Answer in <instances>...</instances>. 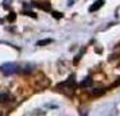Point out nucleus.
Returning <instances> with one entry per match:
<instances>
[{"instance_id": "obj_1", "label": "nucleus", "mask_w": 120, "mask_h": 116, "mask_svg": "<svg viewBox=\"0 0 120 116\" xmlns=\"http://www.w3.org/2000/svg\"><path fill=\"white\" fill-rule=\"evenodd\" d=\"M76 88H77V84H76V80H74V74H71L70 77L68 78V81H65V82H62V84L58 85V89H64V90H61V92L65 93L66 96H69V97L73 96Z\"/></svg>"}, {"instance_id": "obj_2", "label": "nucleus", "mask_w": 120, "mask_h": 116, "mask_svg": "<svg viewBox=\"0 0 120 116\" xmlns=\"http://www.w3.org/2000/svg\"><path fill=\"white\" fill-rule=\"evenodd\" d=\"M0 70H1V73H3L4 76H11V74H14V73H16L18 70H19V67H18L16 64L7 62V64H4V65L0 66Z\"/></svg>"}, {"instance_id": "obj_3", "label": "nucleus", "mask_w": 120, "mask_h": 116, "mask_svg": "<svg viewBox=\"0 0 120 116\" xmlns=\"http://www.w3.org/2000/svg\"><path fill=\"white\" fill-rule=\"evenodd\" d=\"M35 85L39 89H45V88H47V86H50V80L46 76H43V74H39L38 78L35 80Z\"/></svg>"}, {"instance_id": "obj_4", "label": "nucleus", "mask_w": 120, "mask_h": 116, "mask_svg": "<svg viewBox=\"0 0 120 116\" xmlns=\"http://www.w3.org/2000/svg\"><path fill=\"white\" fill-rule=\"evenodd\" d=\"M31 6H35L38 8H41V10H45V11H50L51 10V6H50L49 1H35Z\"/></svg>"}, {"instance_id": "obj_5", "label": "nucleus", "mask_w": 120, "mask_h": 116, "mask_svg": "<svg viewBox=\"0 0 120 116\" xmlns=\"http://www.w3.org/2000/svg\"><path fill=\"white\" fill-rule=\"evenodd\" d=\"M104 3H105V0H96V1L93 3L92 6L89 7V12H94V11H97L98 8H101V7H103Z\"/></svg>"}, {"instance_id": "obj_6", "label": "nucleus", "mask_w": 120, "mask_h": 116, "mask_svg": "<svg viewBox=\"0 0 120 116\" xmlns=\"http://www.w3.org/2000/svg\"><path fill=\"white\" fill-rule=\"evenodd\" d=\"M92 84H93L92 78H90V77H88V78H85V80H84L82 82H80V86H81V88H86V86H90Z\"/></svg>"}, {"instance_id": "obj_7", "label": "nucleus", "mask_w": 120, "mask_h": 116, "mask_svg": "<svg viewBox=\"0 0 120 116\" xmlns=\"http://www.w3.org/2000/svg\"><path fill=\"white\" fill-rule=\"evenodd\" d=\"M10 99V93H0V103H7Z\"/></svg>"}, {"instance_id": "obj_8", "label": "nucleus", "mask_w": 120, "mask_h": 116, "mask_svg": "<svg viewBox=\"0 0 120 116\" xmlns=\"http://www.w3.org/2000/svg\"><path fill=\"white\" fill-rule=\"evenodd\" d=\"M53 43V39H43V41H38L37 46H45V45H49Z\"/></svg>"}, {"instance_id": "obj_9", "label": "nucleus", "mask_w": 120, "mask_h": 116, "mask_svg": "<svg viewBox=\"0 0 120 116\" xmlns=\"http://www.w3.org/2000/svg\"><path fill=\"white\" fill-rule=\"evenodd\" d=\"M15 19H16V14H15V12H11V14L7 16V20H8V22H11V23L15 22Z\"/></svg>"}, {"instance_id": "obj_10", "label": "nucleus", "mask_w": 120, "mask_h": 116, "mask_svg": "<svg viewBox=\"0 0 120 116\" xmlns=\"http://www.w3.org/2000/svg\"><path fill=\"white\" fill-rule=\"evenodd\" d=\"M104 92H105V89H104V88H101L100 90L96 89V90H93V96H100V94H103Z\"/></svg>"}, {"instance_id": "obj_11", "label": "nucleus", "mask_w": 120, "mask_h": 116, "mask_svg": "<svg viewBox=\"0 0 120 116\" xmlns=\"http://www.w3.org/2000/svg\"><path fill=\"white\" fill-rule=\"evenodd\" d=\"M23 15H27V16H31V18H37V15L34 14V12H31V11H23Z\"/></svg>"}, {"instance_id": "obj_12", "label": "nucleus", "mask_w": 120, "mask_h": 116, "mask_svg": "<svg viewBox=\"0 0 120 116\" xmlns=\"http://www.w3.org/2000/svg\"><path fill=\"white\" fill-rule=\"evenodd\" d=\"M53 16H54V18H58V19H61V18H62V16H64V15H62V14H61V12H53Z\"/></svg>"}]
</instances>
